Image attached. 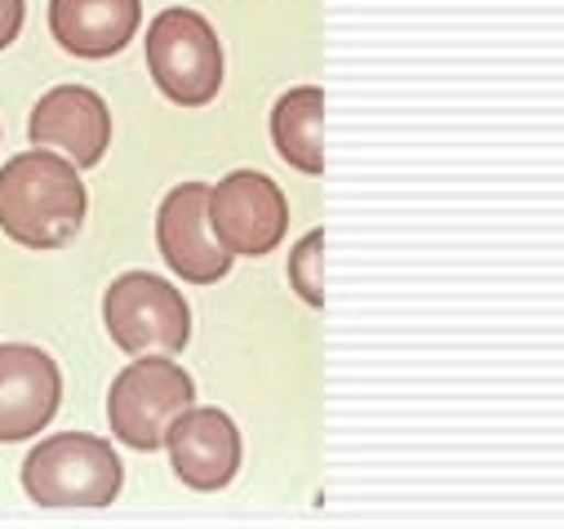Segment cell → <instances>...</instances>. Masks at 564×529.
<instances>
[{"label": "cell", "mask_w": 564, "mask_h": 529, "mask_svg": "<svg viewBox=\"0 0 564 529\" xmlns=\"http://www.w3.org/2000/svg\"><path fill=\"white\" fill-rule=\"evenodd\" d=\"M85 183L72 161L32 148L0 170V227L28 249H58L85 223Z\"/></svg>", "instance_id": "6da1fadb"}, {"label": "cell", "mask_w": 564, "mask_h": 529, "mask_svg": "<svg viewBox=\"0 0 564 529\" xmlns=\"http://www.w3.org/2000/svg\"><path fill=\"white\" fill-rule=\"evenodd\" d=\"M196 406V382L170 356H138L107 391L111 432L129 450H161L170 428Z\"/></svg>", "instance_id": "7a4b0ae2"}, {"label": "cell", "mask_w": 564, "mask_h": 529, "mask_svg": "<svg viewBox=\"0 0 564 529\" xmlns=\"http://www.w3.org/2000/svg\"><path fill=\"white\" fill-rule=\"evenodd\" d=\"M124 485L120 458L102 436L58 432L23 463V489L41 507H107Z\"/></svg>", "instance_id": "3957f363"}, {"label": "cell", "mask_w": 564, "mask_h": 529, "mask_svg": "<svg viewBox=\"0 0 564 529\" xmlns=\"http://www.w3.org/2000/svg\"><path fill=\"white\" fill-rule=\"evenodd\" d=\"M107 334L120 352L138 356H178L192 338V312L178 285L152 272H124L102 299Z\"/></svg>", "instance_id": "277c9868"}, {"label": "cell", "mask_w": 564, "mask_h": 529, "mask_svg": "<svg viewBox=\"0 0 564 529\" xmlns=\"http://www.w3.org/2000/svg\"><path fill=\"white\" fill-rule=\"evenodd\" d=\"M148 67L178 107H205L223 89V45L196 10H165L152 19Z\"/></svg>", "instance_id": "5b68a950"}, {"label": "cell", "mask_w": 564, "mask_h": 529, "mask_svg": "<svg viewBox=\"0 0 564 529\" xmlns=\"http://www.w3.org/2000/svg\"><path fill=\"white\" fill-rule=\"evenodd\" d=\"M209 227L227 253L262 258L290 231L285 192L258 170H236L209 187Z\"/></svg>", "instance_id": "8992f818"}, {"label": "cell", "mask_w": 564, "mask_h": 529, "mask_svg": "<svg viewBox=\"0 0 564 529\" xmlns=\"http://www.w3.org/2000/svg\"><path fill=\"white\" fill-rule=\"evenodd\" d=\"M156 245L165 262L192 285H214L231 272V253L218 245L209 227V187L205 183H183L165 196L156 214Z\"/></svg>", "instance_id": "52a82bcc"}, {"label": "cell", "mask_w": 564, "mask_h": 529, "mask_svg": "<svg viewBox=\"0 0 564 529\" xmlns=\"http://www.w3.org/2000/svg\"><path fill=\"white\" fill-rule=\"evenodd\" d=\"M63 401L58 365L28 343L0 347V441H28L36 436Z\"/></svg>", "instance_id": "ba28073f"}, {"label": "cell", "mask_w": 564, "mask_h": 529, "mask_svg": "<svg viewBox=\"0 0 564 529\" xmlns=\"http://www.w3.org/2000/svg\"><path fill=\"white\" fill-rule=\"evenodd\" d=\"M32 143L67 152L80 170L98 165L111 143V111L107 102L85 85H58L50 89L32 111Z\"/></svg>", "instance_id": "9c48e42d"}, {"label": "cell", "mask_w": 564, "mask_h": 529, "mask_svg": "<svg viewBox=\"0 0 564 529\" xmlns=\"http://www.w3.org/2000/svg\"><path fill=\"white\" fill-rule=\"evenodd\" d=\"M165 445H170V463H174L178 481H187V485L200 489V494L223 489V485L236 476V467H240V432H236V423H231L223 410H214V406H205V410L192 406V410L170 428Z\"/></svg>", "instance_id": "30bf717a"}, {"label": "cell", "mask_w": 564, "mask_h": 529, "mask_svg": "<svg viewBox=\"0 0 564 529\" xmlns=\"http://www.w3.org/2000/svg\"><path fill=\"white\" fill-rule=\"evenodd\" d=\"M143 23V0H50V32L67 54L111 58Z\"/></svg>", "instance_id": "8fae6325"}, {"label": "cell", "mask_w": 564, "mask_h": 529, "mask_svg": "<svg viewBox=\"0 0 564 529\" xmlns=\"http://www.w3.org/2000/svg\"><path fill=\"white\" fill-rule=\"evenodd\" d=\"M325 94L321 85H299L271 111V143L299 174H325Z\"/></svg>", "instance_id": "7c38bea8"}, {"label": "cell", "mask_w": 564, "mask_h": 529, "mask_svg": "<svg viewBox=\"0 0 564 529\" xmlns=\"http://www.w3.org/2000/svg\"><path fill=\"white\" fill-rule=\"evenodd\" d=\"M321 258H325V231H307L299 245H294V258H290V281L294 290L303 294V303L312 307H325V281H321Z\"/></svg>", "instance_id": "4fadbf2b"}, {"label": "cell", "mask_w": 564, "mask_h": 529, "mask_svg": "<svg viewBox=\"0 0 564 529\" xmlns=\"http://www.w3.org/2000/svg\"><path fill=\"white\" fill-rule=\"evenodd\" d=\"M23 10H28V0H0V50L23 32Z\"/></svg>", "instance_id": "5bb4252c"}]
</instances>
